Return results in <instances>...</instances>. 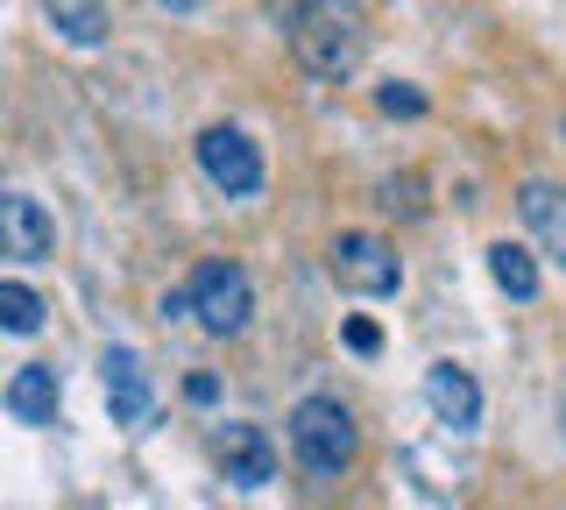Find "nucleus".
I'll return each mask as SVG.
<instances>
[{
  "instance_id": "f257e3e1",
  "label": "nucleus",
  "mask_w": 566,
  "mask_h": 510,
  "mask_svg": "<svg viewBox=\"0 0 566 510\" xmlns=\"http://www.w3.org/2000/svg\"><path fill=\"white\" fill-rule=\"evenodd\" d=\"M283 29H291L297 72H312L326 85L354 79L368 58V0H297Z\"/></svg>"
},
{
  "instance_id": "f03ea898",
  "label": "nucleus",
  "mask_w": 566,
  "mask_h": 510,
  "mask_svg": "<svg viewBox=\"0 0 566 510\" xmlns=\"http://www.w3.org/2000/svg\"><path fill=\"white\" fill-rule=\"evenodd\" d=\"M291 454L312 482H340L361 454V433H354V412L340 397H305L291 412Z\"/></svg>"
},
{
  "instance_id": "7ed1b4c3",
  "label": "nucleus",
  "mask_w": 566,
  "mask_h": 510,
  "mask_svg": "<svg viewBox=\"0 0 566 510\" xmlns=\"http://www.w3.org/2000/svg\"><path fill=\"white\" fill-rule=\"evenodd\" d=\"M185 291H191V320H199L206 333H220V341H227V333H241V326H248V312H255L248 270H241V262H220V256L199 262Z\"/></svg>"
},
{
  "instance_id": "20e7f679",
  "label": "nucleus",
  "mask_w": 566,
  "mask_h": 510,
  "mask_svg": "<svg viewBox=\"0 0 566 510\" xmlns=\"http://www.w3.org/2000/svg\"><path fill=\"white\" fill-rule=\"evenodd\" d=\"M326 270H333V284L347 298H389L403 284V262H397V249H389L382 235H340L326 249Z\"/></svg>"
},
{
  "instance_id": "39448f33",
  "label": "nucleus",
  "mask_w": 566,
  "mask_h": 510,
  "mask_svg": "<svg viewBox=\"0 0 566 510\" xmlns=\"http://www.w3.org/2000/svg\"><path fill=\"white\" fill-rule=\"evenodd\" d=\"M199 170H206V185L227 191V199L262 191V149L248 143L241 128H206V135H199Z\"/></svg>"
},
{
  "instance_id": "423d86ee",
  "label": "nucleus",
  "mask_w": 566,
  "mask_h": 510,
  "mask_svg": "<svg viewBox=\"0 0 566 510\" xmlns=\"http://www.w3.org/2000/svg\"><path fill=\"white\" fill-rule=\"evenodd\" d=\"M212 454H220V475H227L234 489H262V482H276V439L262 433V426H220Z\"/></svg>"
},
{
  "instance_id": "0eeeda50",
  "label": "nucleus",
  "mask_w": 566,
  "mask_h": 510,
  "mask_svg": "<svg viewBox=\"0 0 566 510\" xmlns=\"http://www.w3.org/2000/svg\"><path fill=\"white\" fill-rule=\"evenodd\" d=\"M50 249H57V220H50L29 191H8V199H0V256L43 262Z\"/></svg>"
},
{
  "instance_id": "6e6552de",
  "label": "nucleus",
  "mask_w": 566,
  "mask_h": 510,
  "mask_svg": "<svg viewBox=\"0 0 566 510\" xmlns=\"http://www.w3.org/2000/svg\"><path fill=\"white\" fill-rule=\"evenodd\" d=\"M57 404H64L57 368L22 362V368L8 376V418H14V426H57Z\"/></svg>"
},
{
  "instance_id": "1a4fd4ad",
  "label": "nucleus",
  "mask_w": 566,
  "mask_h": 510,
  "mask_svg": "<svg viewBox=\"0 0 566 510\" xmlns=\"http://www.w3.org/2000/svg\"><path fill=\"white\" fill-rule=\"evenodd\" d=\"M106 404H114V426H142L149 418V368H142V355H128V347H106Z\"/></svg>"
},
{
  "instance_id": "9d476101",
  "label": "nucleus",
  "mask_w": 566,
  "mask_h": 510,
  "mask_svg": "<svg viewBox=\"0 0 566 510\" xmlns=\"http://www.w3.org/2000/svg\"><path fill=\"white\" fill-rule=\"evenodd\" d=\"M424 397H432L439 426H453V433L482 418V391H474V376H468V368H453V362H432V368H424Z\"/></svg>"
},
{
  "instance_id": "9b49d317",
  "label": "nucleus",
  "mask_w": 566,
  "mask_h": 510,
  "mask_svg": "<svg viewBox=\"0 0 566 510\" xmlns=\"http://www.w3.org/2000/svg\"><path fill=\"white\" fill-rule=\"evenodd\" d=\"M517 206H524V220H531V235H538V249L566 270V191L559 185H545V178H524L517 191Z\"/></svg>"
},
{
  "instance_id": "f8f14e48",
  "label": "nucleus",
  "mask_w": 566,
  "mask_h": 510,
  "mask_svg": "<svg viewBox=\"0 0 566 510\" xmlns=\"http://www.w3.org/2000/svg\"><path fill=\"white\" fill-rule=\"evenodd\" d=\"M43 8H50V22H57L78 50L106 43V0H43Z\"/></svg>"
},
{
  "instance_id": "ddd939ff",
  "label": "nucleus",
  "mask_w": 566,
  "mask_h": 510,
  "mask_svg": "<svg viewBox=\"0 0 566 510\" xmlns=\"http://www.w3.org/2000/svg\"><path fill=\"white\" fill-rule=\"evenodd\" d=\"M489 277L510 298H538V262H531L524 241H495V249H489Z\"/></svg>"
},
{
  "instance_id": "4468645a",
  "label": "nucleus",
  "mask_w": 566,
  "mask_h": 510,
  "mask_svg": "<svg viewBox=\"0 0 566 510\" xmlns=\"http://www.w3.org/2000/svg\"><path fill=\"white\" fill-rule=\"evenodd\" d=\"M0 326H8V333H35V326H43V298H35L22 277L0 284Z\"/></svg>"
},
{
  "instance_id": "2eb2a0df",
  "label": "nucleus",
  "mask_w": 566,
  "mask_h": 510,
  "mask_svg": "<svg viewBox=\"0 0 566 510\" xmlns=\"http://www.w3.org/2000/svg\"><path fill=\"white\" fill-rule=\"evenodd\" d=\"M376 107H382V114H403V121H418V114H424V93H418V85H397V79H389L382 93H376Z\"/></svg>"
},
{
  "instance_id": "dca6fc26",
  "label": "nucleus",
  "mask_w": 566,
  "mask_h": 510,
  "mask_svg": "<svg viewBox=\"0 0 566 510\" xmlns=\"http://www.w3.org/2000/svg\"><path fill=\"white\" fill-rule=\"evenodd\" d=\"M347 347H354V355H376V347H382L376 320H347Z\"/></svg>"
},
{
  "instance_id": "f3484780",
  "label": "nucleus",
  "mask_w": 566,
  "mask_h": 510,
  "mask_svg": "<svg viewBox=\"0 0 566 510\" xmlns=\"http://www.w3.org/2000/svg\"><path fill=\"white\" fill-rule=\"evenodd\" d=\"M185 397H191V404H212V397H220V383H212V376H191Z\"/></svg>"
},
{
  "instance_id": "a211bd4d",
  "label": "nucleus",
  "mask_w": 566,
  "mask_h": 510,
  "mask_svg": "<svg viewBox=\"0 0 566 510\" xmlns=\"http://www.w3.org/2000/svg\"><path fill=\"white\" fill-rule=\"evenodd\" d=\"M164 8H199V0H164Z\"/></svg>"
},
{
  "instance_id": "6ab92c4d",
  "label": "nucleus",
  "mask_w": 566,
  "mask_h": 510,
  "mask_svg": "<svg viewBox=\"0 0 566 510\" xmlns=\"http://www.w3.org/2000/svg\"><path fill=\"white\" fill-rule=\"evenodd\" d=\"M559 433H566V404H559Z\"/></svg>"
}]
</instances>
